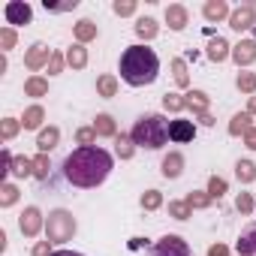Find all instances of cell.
Wrapping results in <instances>:
<instances>
[{
  "label": "cell",
  "mask_w": 256,
  "mask_h": 256,
  "mask_svg": "<svg viewBox=\"0 0 256 256\" xmlns=\"http://www.w3.org/2000/svg\"><path fill=\"white\" fill-rule=\"evenodd\" d=\"M114 169V157L102 148H76L66 160H64V178L72 184V187H82V190H94L100 187Z\"/></svg>",
  "instance_id": "obj_1"
},
{
  "label": "cell",
  "mask_w": 256,
  "mask_h": 256,
  "mask_svg": "<svg viewBox=\"0 0 256 256\" xmlns=\"http://www.w3.org/2000/svg\"><path fill=\"white\" fill-rule=\"evenodd\" d=\"M160 76V58L154 48L136 42V46H126L120 54V78L130 84V88H148L154 84Z\"/></svg>",
  "instance_id": "obj_2"
},
{
  "label": "cell",
  "mask_w": 256,
  "mask_h": 256,
  "mask_svg": "<svg viewBox=\"0 0 256 256\" xmlns=\"http://www.w3.org/2000/svg\"><path fill=\"white\" fill-rule=\"evenodd\" d=\"M130 136H133V142H136L139 148H145V151H160V148L169 142V120H166V114H160V112H148V114H142V118L133 124Z\"/></svg>",
  "instance_id": "obj_3"
},
{
  "label": "cell",
  "mask_w": 256,
  "mask_h": 256,
  "mask_svg": "<svg viewBox=\"0 0 256 256\" xmlns=\"http://www.w3.org/2000/svg\"><path fill=\"white\" fill-rule=\"evenodd\" d=\"M76 232H78V223H76L72 211H66V208L48 211V217H46V241H52V244L60 247V244L72 241Z\"/></svg>",
  "instance_id": "obj_4"
},
{
  "label": "cell",
  "mask_w": 256,
  "mask_h": 256,
  "mask_svg": "<svg viewBox=\"0 0 256 256\" xmlns=\"http://www.w3.org/2000/svg\"><path fill=\"white\" fill-rule=\"evenodd\" d=\"M18 229H22L24 238H36L40 232H46V214L36 205H28L18 217Z\"/></svg>",
  "instance_id": "obj_5"
},
{
  "label": "cell",
  "mask_w": 256,
  "mask_h": 256,
  "mask_svg": "<svg viewBox=\"0 0 256 256\" xmlns=\"http://www.w3.org/2000/svg\"><path fill=\"white\" fill-rule=\"evenodd\" d=\"M151 256H193V253H190V244L181 235H163L160 241H154Z\"/></svg>",
  "instance_id": "obj_6"
},
{
  "label": "cell",
  "mask_w": 256,
  "mask_h": 256,
  "mask_svg": "<svg viewBox=\"0 0 256 256\" xmlns=\"http://www.w3.org/2000/svg\"><path fill=\"white\" fill-rule=\"evenodd\" d=\"M52 54H54V48H48L46 42H34V46L24 52V66H28L34 76H40V70H42V66H48Z\"/></svg>",
  "instance_id": "obj_7"
},
{
  "label": "cell",
  "mask_w": 256,
  "mask_h": 256,
  "mask_svg": "<svg viewBox=\"0 0 256 256\" xmlns=\"http://www.w3.org/2000/svg\"><path fill=\"white\" fill-rule=\"evenodd\" d=\"M229 28L238 30V34L253 30V28H256V6H253V4H241V6H235L232 16H229Z\"/></svg>",
  "instance_id": "obj_8"
},
{
  "label": "cell",
  "mask_w": 256,
  "mask_h": 256,
  "mask_svg": "<svg viewBox=\"0 0 256 256\" xmlns=\"http://www.w3.org/2000/svg\"><path fill=\"white\" fill-rule=\"evenodd\" d=\"M4 16H6V24H10V28H16V24H30L34 10H30V4H24V0H10V4L4 6Z\"/></svg>",
  "instance_id": "obj_9"
},
{
  "label": "cell",
  "mask_w": 256,
  "mask_h": 256,
  "mask_svg": "<svg viewBox=\"0 0 256 256\" xmlns=\"http://www.w3.org/2000/svg\"><path fill=\"white\" fill-rule=\"evenodd\" d=\"M232 60L238 70H247L250 64H256V40H238L232 46Z\"/></svg>",
  "instance_id": "obj_10"
},
{
  "label": "cell",
  "mask_w": 256,
  "mask_h": 256,
  "mask_svg": "<svg viewBox=\"0 0 256 256\" xmlns=\"http://www.w3.org/2000/svg\"><path fill=\"white\" fill-rule=\"evenodd\" d=\"M169 139L178 142V145L193 142V139H196V124H193V120H184V118L169 120Z\"/></svg>",
  "instance_id": "obj_11"
},
{
  "label": "cell",
  "mask_w": 256,
  "mask_h": 256,
  "mask_svg": "<svg viewBox=\"0 0 256 256\" xmlns=\"http://www.w3.org/2000/svg\"><path fill=\"white\" fill-rule=\"evenodd\" d=\"M163 18H166L169 30H175V34H181V30L190 24V12H187V6H184V4H169V6H166V12H163Z\"/></svg>",
  "instance_id": "obj_12"
},
{
  "label": "cell",
  "mask_w": 256,
  "mask_h": 256,
  "mask_svg": "<svg viewBox=\"0 0 256 256\" xmlns=\"http://www.w3.org/2000/svg\"><path fill=\"white\" fill-rule=\"evenodd\" d=\"M184 166H187V160H184L181 151H169V154L160 160V172H163V178H169V181L181 178V175H184Z\"/></svg>",
  "instance_id": "obj_13"
},
{
  "label": "cell",
  "mask_w": 256,
  "mask_h": 256,
  "mask_svg": "<svg viewBox=\"0 0 256 256\" xmlns=\"http://www.w3.org/2000/svg\"><path fill=\"white\" fill-rule=\"evenodd\" d=\"M202 16H205V22H211V24H217V22H229V16H232V6L226 4V0H205V6H202Z\"/></svg>",
  "instance_id": "obj_14"
},
{
  "label": "cell",
  "mask_w": 256,
  "mask_h": 256,
  "mask_svg": "<svg viewBox=\"0 0 256 256\" xmlns=\"http://www.w3.org/2000/svg\"><path fill=\"white\" fill-rule=\"evenodd\" d=\"M205 58H208L211 64H223V60L232 58V46H229L223 36H211V40H208V48H205Z\"/></svg>",
  "instance_id": "obj_15"
},
{
  "label": "cell",
  "mask_w": 256,
  "mask_h": 256,
  "mask_svg": "<svg viewBox=\"0 0 256 256\" xmlns=\"http://www.w3.org/2000/svg\"><path fill=\"white\" fill-rule=\"evenodd\" d=\"M72 36H76V42L88 46V42H94V40L100 36V28H96L94 18H78V22L72 24Z\"/></svg>",
  "instance_id": "obj_16"
},
{
  "label": "cell",
  "mask_w": 256,
  "mask_h": 256,
  "mask_svg": "<svg viewBox=\"0 0 256 256\" xmlns=\"http://www.w3.org/2000/svg\"><path fill=\"white\" fill-rule=\"evenodd\" d=\"M184 100H187V112H193V118H196V114H205V112L211 108V96H208L205 90H199V88L187 90Z\"/></svg>",
  "instance_id": "obj_17"
},
{
  "label": "cell",
  "mask_w": 256,
  "mask_h": 256,
  "mask_svg": "<svg viewBox=\"0 0 256 256\" xmlns=\"http://www.w3.org/2000/svg\"><path fill=\"white\" fill-rule=\"evenodd\" d=\"M112 142H114V157H118V160L126 163V160H133V157H136V148H139V145L133 142L130 133H118Z\"/></svg>",
  "instance_id": "obj_18"
},
{
  "label": "cell",
  "mask_w": 256,
  "mask_h": 256,
  "mask_svg": "<svg viewBox=\"0 0 256 256\" xmlns=\"http://www.w3.org/2000/svg\"><path fill=\"white\" fill-rule=\"evenodd\" d=\"M42 124H46V108L40 106V102H34V106H28L24 108V114H22V126L24 130H42Z\"/></svg>",
  "instance_id": "obj_19"
},
{
  "label": "cell",
  "mask_w": 256,
  "mask_h": 256,
  "mask_svg": "<svg viewBox=\"0 0 256 256\" xmlns=\"http://www.w3.org/2000/svg\"><path fill=\"white\" fill-rule=\"evenodd\" d=\"M94 130H96V136L100 139H114L118 136V124H114V118L108 114V112H100L96 118H94Z\"/></svg>",
  "instance_id": "obj_20"
},
{
  "label": "cell",
  "mask_w": 256,
  "mask_h": 256,
  "mask_svg": "<svg viewBox=\"0 0 256 256\" xmlns=\"http://www.w3.org/2000/svg\"><path fill=\"white\" fill-rule=\"evenodd\" d=\"M58 142H60V130H58V126H42V130L36 133V148H40V154L54 151Z\"/></svg>",
  "instance_id": "obj_21"
},
{
  "label": "cell",
  "mask_w": 256,
  "mask_h": 256,
  "mask_svg": "<svg viewBox=\"0 0 256 256\" xmlns=\"http://www.w3.org/2000/svg\"><path fill=\"white\" fill-rule=\"evenodd\" d=\"M133 30H136V36H139V40L151 42V40H157V34H160V24H157V18H151V16H142V18L133 24Z\"/></svg>",
  "instance_id": "obj_22"
},
{
  "label": "cell",
  "mask_w": 256,
  "mask_h": 256,
  "mask_svg": "<svg viewBox=\"0 0 256 256\" xmlns=\"http://www.w3.org/2000/svg\"><path fill=\"white\" fill-rule=\"evenodd\" d=\"M238 256H256V223H250L241 235H238Z\"/></svg>",
  "instance_id": "obj_23"
},
{
  "label": "cell",
  "mask_w": 256,
  "mask_h": 256,
  "mask_svg": "<svg viewBox=\"0 0 256 256\" xmlns=\"http://www.w3.org/2000/svg\"><path fill=\"white\" fill-rule=\"evenodd\" d=\"M250 126H256L253 124V114H247V112H238V114H232V120H229V136H241L244 139V133L250 130Z\"/></svg>",
  "instance_id": "obj_24"
},
{
  "label": "cell",
  "mask_w": 256,
  "mask_h": 256,
  "mask_svg": "<svg viewBox=\"0 0 256 256\" xmlns=\"http://www.w3.org/2000/svg\"><path fill=\"white\" fill-rule=\"evenodd\" d=\"M64 54H66V66H72V70H84L88 66V48L82 42H72Z\"/></svg>",
  "instance_id": "obj_25"
},
{
  "label": "cell",
  "mask_w": 256,
  "mask_h": 256,
  "mask_svg": "<svg viewBox=\"0 0 256 256\" xmlns=\"http://www.w3.org/2000/svg\"><path fill=\"white\" fill-rule=\"evenodd\" d=\"M169 70H172V78H175L178 88H190V66H187L184 58H172L169 60Z\"/></svg>",
  "instance_id": "obj_26"
},
{
  "label": "cell",
  "mask_w": 256,
  "mask_h": 256,
  "mask_svg": "<svg viewBox=\"0 0 256 256\" xmlns=\"http://www.w3.org/2000/svg\"><path fill=\"white\" fill-rule=\"evenodd\" d=\"M24 96H34V100L48 96V78H42V76H28V78H24Z\"/></svg>",
  "instance_id": "obj_27"
},
{
  "label": "cell",
  "mask_w": 256,
  "mask_h": 256,
  "mask_svg": "<svg viewBox=\"0 0 256 256\" xmlns=\"http://www.w3.org/2000/svg\"><path fill=\"white\" fill-rule=\"evenodd\" d=\"M118 76H112V72H102L100 78H96V96H102V100H112V96H118Z\"/></svg>",
  "instance_id": "obj_28"
},
{
  "label": "cell",
  "mask_w": 256,
  "mask_h": 256,
  "mask_svg": "<svg viewBox=\"0 0 256 256\" xmlns=\"http://www.w3.org/2000/svg\"><path fill=\"white\" fill-rule=\"evenodd\" d=\"M184 202H187L193 211H205V208H211V205H214V199H211V193H208V190H190V193L184 196Z\"/></svg>",
  "instance_id": "obj_29"
},
{
  "label": "cell",
  "mask_w": 256,
  "mask_h": 256,
  "mask_svg": "<svg viewBox=\"0 0 256 256\" xmlns=\"http://www.w3.org/2000/svg\"><path fill=\"white\" fill-rule=\"evenodd\" d=\"M235 178L247 187V184H253L256 181V163L253 160H238L235 163Z\"/></svg>",
  "instance_id": "obj_30"
},
{
  "label": "cell",
  "mask_w": 256,
  "mask_h": 256,
  "mask_svg": "<svg viewBox=\"0 0 256 256\" xmlns=\"http://www.w3.org/2000/svg\"><path fill=\"white\" fill-rule=\"evenodd\" d=\"M18 196H22V190H18L12 181H4V184H0V208H12V205L18 202Z\"/></svg>",
  "instance_id": "obj_31"
},
{
  "label": "cell",
  "mask_w": 256,
  "mask_h": 256,
  "mask_svg": "<svg viewBox=\"0 0 256 256\" xmlns=\"http://www.w3.org/2000/svg\"><path fill=\"white\" fill-rule=\"evenodd\" d=\"M163 108H166L169 114H181V112L187 108V100H184V94H175V90L163 94Z\"/></svg>",
  "instance_id": "obj_32"
},
{
  "label": "cell",
  "mask_w": 256,
  "mask_h": 256,
  "mask_svg": "<svg viewBox=\"0 0 256 256\" xmlns=\"http://www.w3.org/2000/svg\"><path fill=\"white\" fill-rule=\"evenodd\" d=\"M18 133H22V120L18 118H4L0 120V139L4 142H12Z\"/></svg>",
  "instance_id": "obj_33"
},
{
  "label": "cell",
  "mask_w": 256,
  "mask_h": 256,
  "mask_svg": "<svg viewBox=\"0 0 256 256\" xmlns=\"http://www.w3.org/2000/svg\"><path fill=\"white\" fill-rule=\"evenodd\" d=\"M235 88L241 90V94H256V72H250V70H241L238 76H235Z\"/></svg>",
  "instance_id": "obj_34"
},
{
  "label": "cell",
  "mask_w": 256,
  "mask_h": 256,
  "mask_svg": "<svg viewBox=\"0 0 256 256\" xmlns=\"http://www.w3.org/2000/svg\"><path fill=\"white\" fill-rule=\"evenodd\" d=\"M10 175L12 178H34V157H16Z\"/></svg>",
  "instance_id": "obj_35"
},
{
  "label": "cell",
  "mask_w": 256,
  "mask_h": 256,
  "mask_svg": "<svg viewBox=\"0 0 256 256\" xmlns=\"http://www.w3.org/2000/svg\"><path fill=\"white\" fill-rule=\"evenodd\" d=\"M139 205H142L145 211H157V208H163V193H160V190H145V193L139 196Z\"/></svg>",
  "instance_id": "obj_36"
},
{
  "label": "cell",
  "mask_w": 256,
  "mask_h": 256,
  "mask_svg": "<svg viewBox=\"0 0 256 256\" xmlns=\"http://www.w3.org/2000/svg\"><path fill=\"white\" fill-rule=\"evenodd\" d=\"M48 172H52V160H48V154H36V157H34V178H36V181H46Z\"/></svg>",
  "instance_id": "obj_37"
},
{
  "label": "cell",
  "mask_w": 256,
  "mask_h": 256,
  "mask_svg": "<svg viewBox=\"0 0 256 256\" xmlns=\"http://www.w3.org/2000/svg\"><path fill=\"white\" fill-rule=\"evenodd\" d=\"M205 190L211 193V199H223V196L229 193V184H226V178H220V175H211Z\"/></svg>",
  "instance_id": "obj_38"
},
{
  "label": "cell",
  "mask_w": 256,
  "mask_h": 256,
  "mask_svg": "<svg viewBox=\"0 0 256 256\" xmlns=\"http://www.w3.org/2000/svg\"><path fill=\"white\" fill-rule=\"evenodd\" d=\"M235 208H238L241 217L253 214V211H256V199H253V193H244V190H241V193L235 196Z\"/></svg>",
  "instance_id": "obj_39"
},
{
  "label": "cell",
  "mask_w": 256,
  "mask_h": 256,
  "mask_svg": "<svg viewBox=\"0 0 256 256\" xmlns=\"http://www.w3.org/2000/svg\"><path fill=\"white\" fill-rule=\"evenodd\" d=\"M96 130H94V126H78V130H76V145H82V148H94L96 145Z\"/></svg>",
  "instance_id": "obj_40"
},
{
  "label": "cell",
  "mask_w": 256,
  "mask_h": 256,
  "mask_svg": "<svg viewBox=\"0 0 256 256\" xmlns=\"http://www.w3.org/2000/svg\"><path fill=\"white\" fill-rule=\"evenodd\" d=\"M16 42H18V30H16V28H10V24H6V28H0V48H4V54L12 52Z\"/></svg>",
  "instance_id": "obj_41"
},
{
  "label": "cell",
  "mask_w": 256,
  "mask_h": 256,
  "mask_svg": "<svg viewBox=\"0 0 256 256\" xmlns=\"http://www.w3.org/2000/svg\"><path fill=\"white\" fill-rule=\"evenodd\" d=\"M169 217H175V220H187V217H193V208H190L184 199H172V202H169Z\"/></svg>",
  "instance_id": "obj_42"
},
{
  "label": "cell",
  "mask_w": 256,
  "mask_h": 256,
  "mask_svg": "<svg viewBox=\"0 0 256 256\" xmlns=\"http://www.w3.org/2000/svg\"><path fill=\"white\" fill-rule=\"evenodd\" d=\"M136 10H139L136 0H114V4H112V12H114V16H120V18L136 16Z\"/></svg>",
  "instance_id": "obj_43"
},
{
  "label": "cell",
  "mask_w": 256,
  "mask_h": 256,
  "mask_svg": "<svg viewBox=\"0 0 256 256\" xmlns=\"http://www.w3.org/2000/svg\"><path fill=\"white\" fill-rule=\"evenodd\" d=\"M64 66H66V54H64V52H54L46 70H48V76H60V72H64Z\"/></svg>",
  "instance_id": "obj_44"
},
{
  "label": "cell",
  "mask_w": 256,
  "mask_h": 256,
  "mask_svg": "<svg viewBox=\"0 0 256 256\" xmlns=\"http://www.w3.org/2000/svg\"><path fill=\"white\" fill-rule=\"evenodd\" d=\"M12 163H16L12 151H10V148H4V151H0V175H4V178L12 172Z\"/></svg>",
  "instance_id": "obj_45"
},
{
  "label": "cell",
  "mask_w": 256,
  "mask_h": 256,
  "mask_svg": "<svg viewBox=\"0 0 256 256\" xmlns=\"http://www.w3.org/2000/svg\"><path fill=\"white\" fill-rule=\"evenodd\" d=\"M76 6H78V0H64V4H52V0H46L48 12H72Z\"/></svg>",
  "instance_id": "obj_46"
},
{
  "label": "cell",
  "mask_w": 256,
  "mask_h": 256,
  "mask_svg": "<svg viewBox=\"0 0 256 256\" xmlns=\"http://www.w3.org/2000/svg\"><path fill=\"white\" fill-rule=\"evenodd\" d=\"M30 256H54V244L52 241H34Z\"/></svg>",
  "instance_id": "obj_47"
},
{
  "label": "cell",
  "mask_w": 256,
  "mask_h": 256,
  "mask_svg": "<svg viewBox=\"0 0 256 256\" xmlns=\"http://www.w3.org/2000/svg\"><path fill=\"white\" fill-rule=\"evenodd\" d=\"M205 256H229V247L217 241V244H211V247H208V253H205Z\"/></svg>",
  "instance_id": "obj_48"
},
{
  "label": "cell",
  "mask_w": 256,
  "mask_h": 256,
  "mask_svg": "<svg viewBox=\"0 0 256 256\" xmlns=\"http://www.w3.org/2000/svg\"><path fill=\"white\" fill-rule=\"evenodd\" d=\"M244 148H250V151H256V126H250V130L244 133Z\"/></svg>",
  "instance_id": "obj_49"
},
{
  "label": "cell",
  "mask_w": 256,
  "mask_h": 256,
  "mask_svg": "<svg viewBox=\"0 0 256 256\" xmlns=\"http://www.w3.org/2000/svg\"><path fill=\"white\" fill-rule=\"evenodd\" d=\"M193 120H199V124H202V126H214V124H217V120H214V114H211V112H205V114H196V118H193Z\"/></svg>",
  "instance_id": "obj_50"
},
{
  "label": "cell",
  "mask_w": 256,
  "mask_h": 256,
  "mask_svg": "<svg viewBox=\"0 0 256 256\" xmlns=\"http://www.w3.org/2000/svg\"><path fill=\"white\" fill-rule=\"evenodd\" d=\"M247 114H253V118H256V94H253V96H247Z\"/></svg>",
  "instance_id": "obj_51"
},
{
  "label": "cell",
  "mask_w": 256,
  "mask_h": 256,
  "mask_svg": "<svg viewBox=\"0 0 256 256\" xmlns=\"http://www.w3.org/2000/svg\"><path fill=\"white\" fill-rule=\"evenodd\" d=\"M54 256H84V253H76V250H54Z\"/></svg>",
  "instance_id": "obj_52"
}]
</instances>
